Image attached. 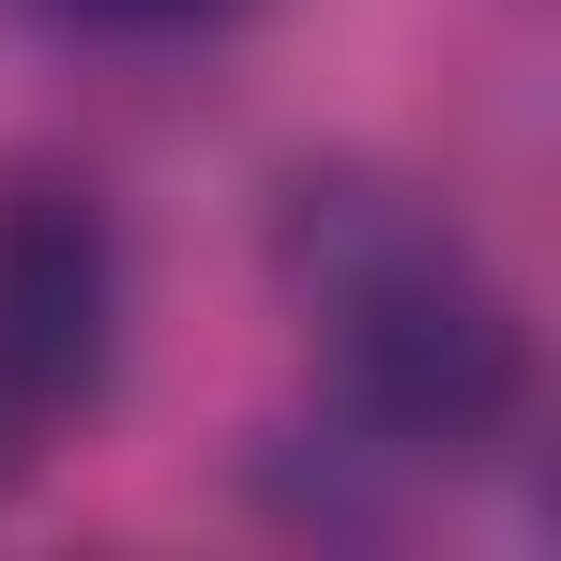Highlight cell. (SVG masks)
I'll list each match as a JSON object with an SVG mask.
<instances>
[{
    "instance_id": "1",
    "label": "cell",
    "mask_w": 561,
    "mask_h": 561,
    "mask_svg": "<svg viewBox=\"0 0 561 561\" xmlns=\"http://www.w3.org/2000/svg\"><path fill=\"white\" fill-rule=\"evenodd\" d=\"M288 288L334 394L410 456H470L516 425V304L456 243V213L394 183H304L288 197Z\"/></svg>"
},
{
    "instance_id": "2",
    "label": "cell",
    "mask_w": 561,
    "mask_h": 561,
    "mask_svg": "<svg viewBox=\"0 0 561 561\" xmlns=\"http://www.w3.org/2000/svg\"><path fill=\"white\" fill-rule=\"evenodd\" d=\"M77 31H197V15H228V0H61Z\"/></svg>"
}]
</instances>
